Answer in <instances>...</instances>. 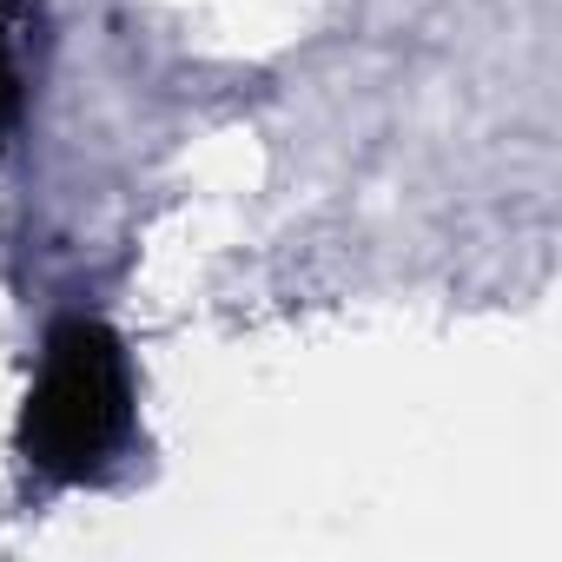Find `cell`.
I'll use <instances>...</instances> for the list:
<instances>
[{"label":"cell","instance_id":"cell-1","mask_svg":"<svg viewBox=\"0 0 562 562\" xmlns=\"http://www.w3.org/2000/svg\"><path fill=\"white\" fill-rule=\"evenodd\" d=\"M126 417H133L126 345L100 318H67L47 338L41 378L27 391V417H21L27 463L74 483L113 457V443L126 437Z\"/></svg>","mask_w":562,"mask_h":562},{"label":"cell","instance_id":"cell-2","mask_svg":"<svg viewBox=\"0 0 562 562\" xmlns=\"http://www.w3.org/2000/svg\"><path fill=\"white\" fill-rule=\"evenodd\" d=\"M21 113V67H14V47H8V34H0V126H8Z\"/></svg>","mask_w":562,"mask_h":562}]
</instances>
